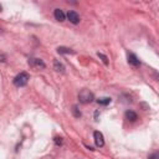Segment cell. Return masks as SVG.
<instances>
[{
	"instance_id": "cell-2",
	"label": "cell",
	"mask_w": 159,
	"mask_h": 159,
	"mask_svg": "<svg viewBox=\"0 0 159 159\" xmlns=\"http://www.w3.org/2000/svg\"><path fill=\"white\" fill-rule=\"evenodd\" d=\"M78 100H80L81 103L87 104V103H91V102L94 100V96H93V93H92L90 90L84 88V90H82V91L78 93Z\"/></svg>"
},
{
	"instance_id": "cell-7",
	"label": "cell",
	"mask_w": 159,
	"mask_h": 159,
	"mask_svg": "<svg viewBox=\"0 0 159 159\" xmlns=\"http://www.w3.org/2000/svg\"><path fill=\"white\" fill-rule=\"evenodd\" d=\"M124 116H126V119L129 121V122H135L138 119V116H137V113L133 111H126Z\"/></svg>"
},
{
	"instance_id": "cell-1",
	"label": "cell",
	"mask_w": 159,
	"mask_h": 159,
	"mask_svg": "<svg viewBox=\"0 0 159 159\" xmlns=\"http://www.w3.org/2000/svg\"><path fill=\"white\" fill-rule=\"evenodd\" d=\"M29 80H30V76H29L27 72H20L19 75L14 78V84L16 87H24L27 84Z\"/></svg>"
},
{
	"instance_id": "cell-12",
	"label": "cell",
	"mask_w": 159,
	"mask_h": 159,
	"mask_svg": "<svg viewBox=\"0 0 159 159\" xmlns=\"http://www.w3.org/2000/svg\"><path fill=\"white\" fill-rule=\"evenodd\" d=\"M97 56L103 61V63H104V65L106 66H107L108 65V57L107 56H106V55H103V54H101V52H98V54H97Z\"/></svg>"
},
{
	"instance_id": "cell-6",
	"label": "cell",
	"mask_w": 159,
	"mask_h": 159,
	"mask_svg": "<svg viewBox=\"0 0 159 159\" xmlns=\"http://www.w3.org/2000/svg\"><path fill=\"white\" fill-rule=\"evenodd\" d=\"M29 63L31 66H35V67H40V68H45L46 65H45V62L42 61L41 59H31L29 60Z\"/></svg>"
},
{
	"instance_id": "cell-11",
	"label": "cell",
	"mask_w": 159,
	"mask_h": 159,
	"mask_svg": "<svg viewBox=\"0 0 159 159\" xmlns=\"http://www.w3.org/2000/svg\"><path fill=\"white\" fill-rule=\"evenodd\" d=\"M98 104H102V106H107L111 103V98L110 97H102V98H98L97 100Z\"/></svg>"
},
{
	"instance_id": "cell-16",
	"label": "cell",
	"mask_w": 159,
	"mask_h": 159,
	"mask_svg": "<svg viewBox=\"0 0 159 159\" xmlns=\"http://www.w3.org/2000/svg\"><path fill=\"white\" fill-rule=\"evenodd\" d=\"M0 61H2V62H5V61H6V56H5V55H0Z\"/></svg>"
},
{
	"instance_id": "cell-10",
	"label": "cell",
	"mask_w": 159,
	"mask_h": 159,
	"mask_svg": "<svg viewBox=\"0 0 159 159\" xmlns=\"http://www.w3.org/2000/svg\"><path fill=\"white\" fill-rule=\"evenodd\" d=\"M57 52L61 55H67V54H75V51L68 49V47H57Z\"/></svg>"
},
{
	"instance_id": "cell-14",
	"label": "cell",
	"mask_w": 159,
	"mask_h": 159,
	"mask_svg": "<svg viewBox=\"0 0 159 159\" xmlns=\"http://www.w3.org/2000/svg\"><path fill=\"white\" fill-rule=\"evenodd\" d=\"M55 143H56V145H61L62 144V138H61V137H56V138H55Z\"/></svg>"
},
{
	"instance_id": "cell-4",
	"label": "cell",
	"mask_w": 159,
	"mask_h": 159,
	"mask_svg": "<svg viewBox=\"0 0 159 159\" xmlns=\"http://www.w3.org/2000/svg\"><path fill=\"white\" fill-rule=\"evenodd\" d=\"M93 138H94V143H96L97 147H103L104 145V138H103V134L98 131H96L93 133Z\"/></svg>"
},
{
	"instance_id": "cell-8",
	"label": "cell",
	"mask_w": 159,
	"mask_h": 159,
	"mask_svg": "<svg viewBox=\"0 0 159 159\" xmlns=\"http://www.w3.org/2000/svg\"><path fill=\"white\" fill-rule=\"evenodd\" d=\"M54 16H55V19H56L57 21H63V20H65V17H66V15L63 14V11H62L61 9H55Z\"/></svg>"
},
{
	"instance_id": "cell-13",
	"label": "cell",
	"mask_w": 159,
	"mask_h": 159,
	"mask_svg": "<svg viewBox=\"0 0 159 159\" xmlns=\"http://www.w3.org/2000/svg\"><path fill=\"white\" fill-rule=\"evenodd\" d=\"M72 113H73V116H75V117H81V112H80V110L77 108V106H73L72 107Z\"/></svg>"
},
{
	"instance_id": "cell-15",
	"label": "cell",
	"mask_w": 159,
	"mask_h": 159,
	"mask_svg": "<svg viewBox=\"0 0 159 159\" xmlns=\"http://www.w3.org/2000/svg\"><path fill=\"white\" fill-rule=\"evenodd\" d=\"M158 157H159V155L155 153V154H153V155H151V157H148V159H158Z\"/></svg>"
},
{
	"instance_id": "cell-3",
	"label": "cell",
	"mask_w": 159,
	"mask_h": 159,
	"mask_svg": "<svg viewBox=\"0 0 159 159\" xmlns=\"http://www.w3.org/2000/svg\"><path fill=\"white\" fill-rule=\"evenodd\" d=\"M127 59H128V63L132 66V67H139L141 66V61L138 60V57H137L134 54H132V52H128V55H127Z\"/></svg>"
},
{
	"instance_id": "cell-9",
	"label": "cell",
	"mask_w": 159,
	"mask_h": 159,
	"mask_svg": "<svg viewBox=\"0 0 159 159\" xmlns=\"http://www.w3.org/2000/svg\"><path fill=\"white\" fill-rule=\"evenodd\" d=\"M54 68H55L57 72H61V73L65 72V66H63L59 60H55V61H54Z\"/></svg>"
},
{
	"instance_id": "cell-17",
	"label": "cell",
	"mask_w": 159,
	"mask_h": 159,
	"mask_svg": "<svg viewBox=\"0 0 159 159\" xmlns=\"http://www.w3.org/2000/svg\"><path fill=\"white\" fill-rule=\"evenodd\" d=\"M2 10H3V6H2V5H0V11H2Z\"/></svg>"
},
{
	"instance_id": "cell-5",
	"label": "cell",
	"mask_w": 159,
	"mask_h": 159,
	"mask_svg": "<svg viewBox=\"0 0 159 159\" xmlns=\"http://www.w3.org/2000/svg\"><path fill=\"white\" fill-rule=\"evenodd\" d=\"M67 19L70 20V23L75 24V25H77L80 23V15L76 11H73V10H70L67 13Z\"/></svg>"
}]
</instances>
